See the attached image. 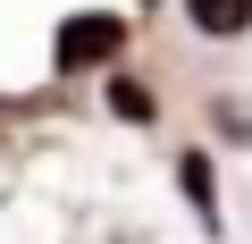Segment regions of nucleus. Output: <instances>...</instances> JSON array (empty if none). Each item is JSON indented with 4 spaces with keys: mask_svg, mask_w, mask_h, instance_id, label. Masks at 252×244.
I'll return each mask as SVG.
<instances>
[{
    "mask_svg": "<svg viewBox=\"0 0 252 244\" xmlns=\"http://www.w3.org/2000/svg\"><path fill=\"white\" fill-rule=\"evenodd\" d=\"M118 51V17H67L59 26V68H93Z\"/></svg>",
    "mask_w": 252,
    "mask_h": 244,
    "instance_id": "nucleus-1",
    "label": "nucleus"
},
{
    "mask_svg": "<svg viewBox=\"0 0 252 244\" xmlns=\"http://www.w3.org/2000/svg\"><path fill=\"white\" fill-rule=\"evenodd\" d=\"M185 17H193L210 42H227V34H244V26H252V0H185Z\"/></svg>",
    "mask_w": 252,
    "mask_h": 244,
    "instance_id": "nucleus-2",
    "label": "nucleus"
}]
</instances>
